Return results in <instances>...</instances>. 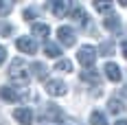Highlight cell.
<instances>
[{
  "instance_id": "6da1fadb",
  "label": "cell",
  "mask_w": 127,
  "mask_h": 125,
  "mask_svg": "<svg viewBox=\"0 0 127 125\" xmlns=\"http://www.w3.org/2000/svg\"><path fill=\"white\" fill-rule=\"evenodd\" d=\"M9 79H11L13 83H18V86H26L29 83V70H26V66L22 64V59H13L11 62Z\"/></svg>"
},
{
  "instance_id": "7a4b0ae2",
  "label": "cell",
  "mask_w": 127,
  "mask_h": 125,
  "mask_svg": "<svg viewBox=\"0 0 127 125\" xmlns=\"http://www.w3.org/2000/svg\"><path fill=\"white\" fill-rule=\"evenodd\" d=\"M77 59H79L81 66L90 68V66L94 64V59H96V48H94V46H81L79 53H77Z\"/></svg>"
},
{
  "instance_id": "3957f363",
  "label": "cell",
  "mask_w": 127,
  "mask_h": 125,
  "mask_svg": "<svg viewBox=\"0 0 127 125\" xmlns=\"http://www.w3.org/2000/svg\"><path fill=\"white\" fill-rule=\"evenodd\" d=\"M57 38H59V42L64 46H75V42H77V35L70 26H59L57 29Z\"/></svg>"
},
{
  "instance_id": "277c9868",
  "label": "cell",
  "mask_w": 127,
  "mask_h": 125,
  "mask_svg": "<svg viewBox=\"0 0 127 125\" xmlns=\"http://www.w3.org/2000/svg\"><path fill=\"white\" fill-rule=\"evenodd\" d=\"M15 46H18V50H22L26 55H35L37 53V44H35V40H31V38H18Z\"/></svg>"
},
{
  "instance_id": "5b68a950",
  "label": "cell",
  "mask_w": 127,
  "mask_h": 125,
  "mask_svg": "<svg viewBox=\"0 0 127 125\" xmlns=\"http://www.w3.org/2000/svg\"><path fill=\"white\" fill-rule=\"evenodd\" d=\"M46 92L51 97H64L66 94V83L59 81V79H51V81H46Z\"/></svg>"
},
{
  "instance_id": "8992f818",
  "label": "cell",
  "mask_w": 127,
  "mask_h": 125,
  "mask_svg": "<svg viewBox=\"0 0 127 125\" xmlns=\"http://www.w3.org/2000/svg\"><path fill=\"white\" fill-rule=\"evenodd\" d=\"M13 119L20 125H31L33 123V112H31L29 108H15V110H13Z\"/></svg>"
},
{
  "instance_id": "52a82bcc",
  "label": "cell",
  "mask_w": 127,
  "mask_h": 125,
  "mask_svg": "<svg viewBox=\"0 0 127 125\" xmlns=\"http://www.w3.org/2000/svg\"><path fill=\"white\" fill-rule=\"evenodd\" d=\"M103 70H105V77H107V79H110V81H121V79H123V73H121V66H118V64H105V68H103Z\"/></svg>"
},
{
  "instance_id": "ba28073f",
  "label": "cell",
  "mask_w": 127,
  "mask_h": 125,
  "mask_svg": "<svg viewBox=\"0 0 127 125\" xmlns=\"http://www.w3.org/2000/svg\"><path fill=\"white\" fill-rule=\"evenodd\" d=\"M48 7H51V11L55 13L57 18H64L66 13H70V9H72V7H70V2H66V0H57V2H51Z\"/></svg>"
},
{
  "instance_id": "9c48e42d",
  "label": "cell",
  "mask_w": 127,
  "mask_h": 125,
  "mask_svg": "<svg viewBox=\"0 0 127 125\" xmlns=\"http://www.w3.org/2000/svg\"><path fill=\"white\" fill-rule=\"evenodd\" d=\"M103 24H105L107 31H112V33H118V31H121V20H118L116 15H112V13L103 20Z\"/></svg>"
},
{
  "instance_id": "30bf717a",
  "label": "cell",
  "mask_w": 127,
  "mask_h": 125,
  "mask_svg": "<svg viewBox=\"0 0 127 125\" xmlns=\"http://www.w3.org/2000/svg\"><path fill=\"white\" fill-rule=\"evenodd\" d=\"M0 97L4 101H20V94L13 90V88H9V86H2L0 88Z\"/></svg>"
},
{
  "instance_id": "8fae6325",
  "label": "cell",
  "mask_w": 127,
  "mask_h": 125,
  "mask_svg": "<svg viewBox=\"0 0 127 125\" xmlns=\"http://www.w3.org/2000/svg\"><path fill=\"white\" fill-rule=\"evenodd\" d=\"M70 18H72L75 22H79V24H86V18H88V15H86V11H83L81 7H72V9H70Z\"/></svg>"
},
{
  "instance_id": "7c38bea8",
  "label": "cell",
  "mask_w": 127,
  "mask_h": 125,
  "mask_svg": "<svg viewBox=\"0 0 127 125\" xmlns=\"http://www.w3.org/2000/svg\"><path fill=\"white\" fill-rule=\"evenodd\" d=\"M107 110L112 114H123L125 112V105H123V101H118V99H110L107 101Z\"/></svg>"
},
{
  "instance_id": "4fadbf2b",
  "label": "cell",
  "mask_w": 127,
  "mask_h": 125,
  "mask_svg": "<svg viewBox=\"0 0 127 125\" xmlns=\"http://www.w3.org/2000/svg\"><path fill=\"white\" fill-rule=\"evenodd\" d=\"M48 33H51V29H48V24H42V22H37V24H33V35H37V38L46 40V38H48Z\"/></svg>"
},
{
  "instance_id": "5bb4252c",
  "label": "cell",
  "mask_w": 127,
  "mask_h": 125,
  "mask_svg": "<svg viewBox=\"0 0 127 125\" xmlns=\"http://www.w3.org/2000/svg\"><path fill=\"white\" fill-rule=\"evenodd\" d=\"M44 55H48V57H59V55H62V48H59L57 44H53V42H46V44H44Z\"/></svg>"
},
{
  "instance_id": "9a60e30c",
  "label": "cell",
  "mask_w": 127,
  "mask_h": 125,
  "mask_svg": "<svg viewBox=\"0 0 127 125\" xmlns=\"http://www.w3.org/2000/svg\"><path fill=\"white\" fill-rule=\"evenodd\" d=\"M90 123H92V125H107V119H105V114H103V112L94 110V112L90 114Z\"/></svg>"
},
{
  "instance_id": "2e32d148",
  "label": "cell",
  "mask_w": 127,
  "mask_h": 125,
  "mask_svg": "<svg viewBox=\"0 0 127 125\" xmlns=\"http://www.w3.org/2000/svg\"><path fill=\"white\" fill-rule=\"evenodd\" d=\"M31 70H33V75L37 77V79H46V73H48V70H46V66H44V64H39V62L33 64V66H31Z\"/></svg>"
},
{
  "instance_id": "e0dca14e",
  "label": "cell",
  "mask_w": 127,
  "mask_h": 125,
  "mask_svg": "<svg viewBox=\"0 0 127 125\" xmlns=\"http://www.w3.org/2000/svg\"><path fill=\"white\" fill-rule=\"evenodd\" d=\"M55 70H59V73H70V70H72L70 59H59V62L55 64Z\"/></svg>"
},
{
  "instance_id": "ac0fdd59",
  "label": "cell",
  "mask_w": 127,
  "mask_h": 125,
  "mask_svg": "<svg viewBox=\"0 0 127 125\" xmlns=\"http://www.w3.org/2000/svg\"><path fill=\"white\" fill-rule=\"evenodd\" d=\"M81 79H83V81H90V83H94V88H99V75H96V73L86 70V73H81Z\"/></svg>"
},
{
  "instance_id": "d6986e66",
  "label": "cell",
  "mask_w": 127,
  "mask_h": 125,
  "mask_svg": "<svg viewBox=\"0 0 127 125\" xmlns=\"http://www.w3.org/2000/svg\"><path fill=\"white\" fill-rule=\"evenodd\" d=\"M59 116H62V112L57 105H48V110H44V119H59Z\"/></svg>"
},
{
  "instance_id": "ffe728a7",
  "label": "cell",
  "mask_w": 127,
  "mask_h": 125,
  "mask_svg": "<svg viewBox=\"0 0 127 125\" xmlns=\"http://www.w3.org/2000/svg\"><path fill=\"white\" fill-rule=\"evenodd\" d=\"M11 9H13V4H11V2H2V0H0V18L9 15V13H11Z\"/></svg>"
},
{
  "instance_id": "44dd1931",
  "label": "cell",
  "mask_w": 127,
  "mask_h": 125,
  "mask_svg": "<svg viewBox=\"0 0 127 125\" xmlns=\"http://www.w3.org/2000/svg\"><path fill=\"white\" fill-rule=\"evenodd\" d=\"M94 9L101 13H107V11H112V4L110 2H94Z\"/></svg>"
},
{
  "instance_id": "7402d4cb",
  "label": "cell",
  "mask_w": 127,
  "mask_h": 125,
  "mask_svg": "<svg viewBox=\"0 0 127 125\" xmlns=\"http://www.w3.org/2000/svg\"><path fill=\"white\" fill-rule=\"evenodd\" d=\"M101 55H112V44H103L101 46Z\"/></svg>"
},
{
  "instance_id": "603a6c76",
  "label": "cell",
  "mask_w": 127,
  "mask_h": 125,
  "mask_svg": "<svg viewBox=\"0 0 127 125\" xmlns=\"http://www.w3.org/2000/svg\"><path fill=\"white\" fill-rule=\"evenodd\" d=\"M35 18V11L33 9H24V20H33Z\"/></svg>"
},
{
  "instance_id": "cb8c5ba5",
  "label": "cell",
  "mask_w": 127,
  "mask_h": 125,
  "mask_svg": "<svg viewBox=\"0 0 127 125\" xmlns=\"http://www.w3.org/2000/svg\"><path fill=\"white\" fill-rule=\"evenodd\" d=\"M4 59H7V48H4V46H0V66L4 64Z\"/></svg>"
},
{
  "instance_id": "d4e9b609",
  "label": "cell",
  "mask_w": 127,
  "mask_h": 125,
  "mask_svg": "<svg viewBox=\"0 0 127 125\" xmlns=\"http://www.w3.org/2000/svg\"><path fill=\"white\" fill-rule=\"evenodd\" d=\"M121 50H123V55H125V59H127V42H123V44H121Z\"/></svg>"
},
{
  "instance_id": "484cf974",
  "label": "cell",
  "mask_w": 127,
  "mask_h": 125,
  "mask_svg": "<svg viewBox=\"0 0 127 125\" xmlns=\"http://www.w3.org/2000/svg\"><path fill=\"white\" fill-rule=\"evenodd\" d=\"M2 33H4V35L11 33V26H9V24H2Z\"/></svg>"
},
{
  "instance_id": "4316f807",
  "label": "cell",
  "mask_w": 127,
  "mask_h": 125,
  "mask_svg": "<svg viewBox=\"0 0 127 125\" xmlns=\"http://www.w3.org/2000/svg\"><path fill=\"white\" fill-rule=\"evenodd\" d=\"M116 125H127V119H123V121H116Z\"/></svg>"
},
{
  "instance_id": "83f0119b",
  "label": "cell",
  "mask_w": 127,
  "mask_h": 125,
  "mask_svg": "<svg viewBox=\"0 0 127 125\" xmlns=\"http://www.w3.org/2000/svg\"><path fill=\"white\" fill-rule=\"evenodd\" d=\"M123 94H125V97H127V86H125V90H123Z\"/></svg>"
}]
</instances>
